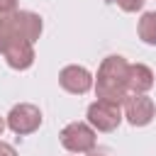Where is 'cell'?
Returning a JSON list of instances; mask_svg holds the SVG:
<instances>
[{
	"label": "cell",
	"mask_w": 156,
	"mask_h": 156,
	"mask_svg": "<svg viewBox=\"0 0 156 156\" xmlns=\"http://www.w3.org/2000/svg\"><path fill=\"white\" fill-rule=\"evenodd\" d=\"M127 76H129L127 63L119 56H110L102 63V71H100V78H98L100 98L102 100H110V102H117L124 95V83H129Z\"/></svg>",
	"instance_id": "6da1fadb"
},
{
	"label": "cell",
	"mask_w": 156,
	"mask_h": 156,
	"mask_svg": "<svg viewBox=\"0 0 156 156\" xmlns=\"http://www.w3.org/2000/svg\"><path fill=\"white\" fill-rule=\"evenodd\" d=\"M90 122L98 124L100 129H115L117 122H119V107L117 102H110V100H100L98 105L90 107Z\"/></svg>",
	"instance_id": "7a4b0ae2"
},
{
	"label": "cell",
	"mask_w": 156,
	"mask_h": 156,
	"mask_svg": "<svg viewBox=\"0 0 156 156\" xmlns=\"http://www.w3.org/2000/svg\"><path fill=\"white\" fill-rule=\"evenodd\" d=\"M63 146H68L71 151H85L95 144L93 139V132L85 127V124H71L63 129Z\"/></svg>",
	"instance_id": "3957f363"
},
{
	"label": "cell",
	"mask_w": 156,
	"mask_h": 156,
	"mask_svg": "<svg viewBox=\"0 0 156 156\" xmlns=\"http://www.w3.org/2000/svg\"><path fill=\"white\" fill-rule=\"evenodd\" d=\"M39 119H41L39 117V110H34L32 105H20V107H15L10 112V127L15 132H20V134L32 132L39 124Z\"/></svg>",
	"instance_id": "277c9868"
},
{
	"label": "cell",
	"mask_w": 156,
	"mask_h": 156,
	"mask_svg": "<svg viewBox=\"0 0 156 156\" xmlns=\"http://www.w3.org/2000/svg\"><path fill=\"white\" fill-rule=\"evenodd\" d=\"M61 85L71 93H85L90 88V76L85 68H78V66H71L61 73Z\"/></svg>",
	"instance_id": "5b68a950"
},
{
	"label": "cell",
	"mask_w": 156,
	"mask_h": 156,
	"mask_svg": "<svg viewBox=\"0 0 156 156\" xmlns=\"http://www.w3.org/2000/svg\"><path fill=\"white\" fill-rule=\"evenodd\" d=\"M151 112H154L151 100L144 98V95H136V98H132L127 102V115H129V122L132 124H146L151 119Z\"/></svg>",
	"instance_id": "8992f818"
},
{
	"label": "cell",
	"mask_w": 156,
	"mask_h": 156,
	"mask_svg": "<svg viewBox=\"0 0 156 156\" xmlns=\"http://www.w3.org/2000/svg\"><path fill=\"white\" fill-rule=\"evenodd\" d=\"M129 85L132 88H136V90H146L149 85H151V71L149 68H144V66H132L129 68Z\"/></svg>",
	"instance_id": "52a82bcc"
},
{
	"label": "cell",
	"mask_w": 156,
	"mask_h": 156,
	"mask_svg": "<svg viewBox=\"0 0 156 156\" xmlns=\"http://www.w3.org/2000/svg\"><path fill=\"white\" fill-rule=\"evenodd\" d=\"M139 32H141V37L146 39V41H156V15H146L144 20H141V27H139Z\"/></svg>",
	"instance_id": "ba28073f"
},
{
	"label": "cell",
	"mask_w": 156,
	"mask_h": 156,
	"mask_svg": "<svg viewBox=\"0 0 156 156\" xmlns=\"http://www.w3.org/2000/svg\"><path fill=\"white\" fill-rule=\"evenodd\" d=\"M15 7V0H0V12H7Z\"/></svg>",
	"instance_id": "9c48e42d"
},
{
	"label": "cell",
	"mask_w": 156,
	"mask_h": 156,
	"mask_svg": "<svg viewBox=\"0 0 156 156\" xmlns=\"http://www.w3.org/2000/svg\"><path fill=\"white\" fill-rule=\"evenodd\" d=\"M0 156H15V151H12L10 146H5V144H0Z\"/></svg>",
	"instance_id": "30bf717a"
},
{
	"label": "cell",
	"mask_w": 156,
	"mask_h": 156,
	"mask_svg": "<svg viewBox=\"0 0 156 156\" xmlns=\"http://www.w3.org/2000/svg\"><path fill=\"white\" fill-rule=\"evenodd\" d=\"M93 156H112V154H110V149H98Z\"/></svg>",
	"instance_id": "8fae6325"
},
{
	"label": "cell",
	"mask_w": 156,
	"mask_h": 156,
	"mask_svg": "<svg viewBox=\"0 0 156 156\" xmlns=\"http://www.w3.org/2000/svg\"><path fill=\"white\" fill-rule=\"evenodd\" d=\"M0 132H2V122H0Z\"/></svg>",
	"instance_id": "7c38bea8"
}]
</instances>
